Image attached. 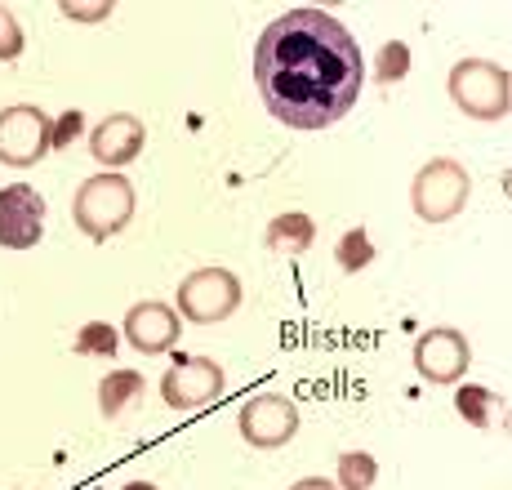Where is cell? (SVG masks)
I'll use <instances>...</instances> for the list:
<instances>
[{"label": "cell", "mask_w": 512, "mask_h": 490, "mask_svg": "<svg viewBox=\"0 0 512 490\" xmlns=\"http://www.w3.org/2000/svg\"><path fill=\"white\" fill-rule=\"evenodd\" d=\"M254 85L290 130H330L357 107L366 58L348 27L326 9H290L254 45Z\"/></svg>", "instance_id": "cell-1"}, {"label": "cell", "mask_w": 512, "mask_h": 490, "mask_svg": "<svg viewBox=\"0 0 512 490\" xmlns=\"http://www.w3.org/2000/svg\"><path fill=\"white\" fill-rule=\"evenodd\" d=\"M72 219L90 241L116 237V232L134 219V183L125 179V174H116V170L85 179L81 188H76Z\"/></svg>", "instance_id": "cell-2"}, {"label": "cell", "mask_w": 512, "mask_h": 490, "mask_svg": "<svg viewBox=\"0 0 512 490\" xmlns=\"http://www.w3.org/2000/svg\"><path fill=\"white\" fill-rule=\"evenodd\" d=\"M455 107L472 121H504L512 112V81H508V67L486 63V58H464V63L450 67V81H446Z\"/></svg>", "instance_id": "cell-3"}, {"label": "cell", "mask_w": 512, "mask_h": 490, "mask_svg": "<svg viewBox=\"0 0 512 490\" xmlns=\"http://www.w3.org/2000/svg\"><path fill=\"white\" fill-rule=\"evenodd\" d=\"M468 192H472V179L464 165L450 161V156H437L410 183V205H415L423 223H450L468 205Z\"/></svg>", "instance_id": "cell-4"}, {"label": "cell", "mask_w": 512, "mask_h": 490, "mask_svg": "<svg viewBox=\"0 0 512 490\" xmlns=\"http://www.w3.org/2000/svg\"><path fill=\"white\" fill-rule=\"evenodd\" d=\"M236 308H241V281L228 268H196L179 286V317L192 326L228 321Z\"/></svg>", "instance_id": "cell-5"}, {"label": "cell", "mask_w": 512, "mask_h": 490, "mask_svg": "<svg viewBox=\"0 0 512 490\" xmlns=\"http://www.w3.org/2000/svg\"><path fill=\"white\" fill-rule=\"evenodd\" d=\"M54 147V121L32 103H14L0 112V165L27 170Z\"/></svg>", "instance_id": "cell-6"}, {"label": "cell", "mask_w": 512, "mask_h": 490, "mask_svg": "<svg viewBox=\"0 0 512 490\" xmlns=\"http://www.w3.org/2000/svg\"><path fill=\"white\" fill-rule=\"evenodd\" d=\"M299 433V406L281 392H259L241 406V437L254 450H281Z\"/></svg>", "instance_id": "cell-7"}, {"label": "cell", "mask_w": 512, "mask_h": 490, "mask_svg": "<svg viewBox=\"0 0 512 490\" xmlns=\"http://www.w3.org/2000/svg\"><path fill=\"white\" fill-rule=\"evenodd\" d=\"M223 392V366L214 357H179L161 379V397L170 410H201Z\"/></svg>", "instance_id": "cell-8"}, {"label": "cell", "mask_w": 512, "mask_h": 490, "mask_svg": "<svg viewBox=\"0 0 512 490\" xmlns=\"http://www.w3.org/2000/svg\"><path fill=\"white\" fill-rule=\"evenodd\" d=\"M468 366H472V343H468L464 330L437 326V330H428V335H419L415 370L428 379V384H459Z\"/></svg>", "instance_id": "cell-9"}, {"label": "cell", "mask_w": 512, "mask_h": 490, "mask_svg": "<svg viewBox=\"0 0 512 490\" xmlns=\"http://www.w3.org/2000/svg\"><path fill=\"white\" fill-rule=\"evenodd\" d=\"M45 232V196L32 183L0 188V245L5 250H32Z\"/></svg>", "instance_id": "cell-10"}, {"label": "cell", "mask_w": 512, "mask_h": 490, "mask_svg": "<svg viewBox=\"0 0 512 490\" xmlns=\"http://www.w3.org/2000/svg\"><path fill=\"white\" fill-rule=\"evenodd\" d=\"M143 143H147V125L139 121V116H130V112H112V116H103V121L94 125V134H90V152H94V161H98V165H107V170H121V165L139 161Z\"/></svg>", "instance_id": "cell-11"}, {"label": "cell", "mask_w": 512, "mask_h": 490, "mask_svg": "<svg viewBox=\"0 0 512 490\" xmlns=\"http://www.w3.org/2000/svg\"><path fill=\"white\" fill-rule=\"evenodd\" d=\"M125 339H130V348L147 352V357H156V352H170L174 343H179V312L170 308V303H134L130 312H125Z\"/></svg>", "instance_id": "cell-12"}, {"label": "cell", "mask_w": 512, "mask_h": 490, "mask_svg": "<svg viewBox=\"0 0 512 490\" xmlns=\"http://www.w3.org/2000/svg\"><path fill=\"white\" fill-rule=\"evenodd\" d=\"M312 241H317V223H312L308 214H299V210L277 214V219L268 223V250H272V254L299 259V254L312 250Z\"/></svg>", "instance_id": "cell-13"}, {"label": "cell", "mask_w": 512, "mask_h": 490, "mask_svg": "<svg viewBox=\"0 0 512 490\" xmlns=\"http://www.w3.org/2000/svg\"><path fill=\"white\" fill-rule=\"evenodd\" d=\"M455 410L459 419H468L472 428H504V415H508V401L499 397L495 388H481V384H464L455 392Z\"/></svg>", "instance_id": "cell-14"}, {"label": "cell", "mask_w": 512, "mask_h": 490, "mask_svg": "<svg viewBox=\"0 0 512 490\" xmlns=\"http://www.w3.org/2000/svg\"><path fill=\"white\" fill-rule=\"evenodd\" d=\"M139 397H143L139 370H112V375L98 384V410H103V419H121Z\"/></svg>", "instance_id": "cell-15"}, {"label": "cell", "mask_w": 512, "mask_h": 490, "mask_svg": "<svg viewBox=\"0 0 512 490\" xmlns=\"http://www.w3.org/2000/svg\"><path fill=\"white\" fill-rule=\"evenodd\" d=\"M334 263H339L343 272H352L357 277L361 268H370L374 263V241H370V232L366 228H348L339 237V245H334Z\"/></svg>", "instance_id": "cell-16"}, {"label": "cell", "mask_w": 512, "mask_h": 490, "mask_svg": "<svg viewBox=\"0 0 512 490\" xmlns=\"http://www.w3.org/2000/svg\"><path fill=\"white\" fill-rule=\"evenodd\" d=\"M379 477V459L366 450H343L339 455V490H370Z\"/></svg>", "instance_id": "cell-17"}, {"label": "cell", "mask_w": 512, "mask_h": 490, "mask_svg": "<svg viewBox=\"0 0 512 490\" xmlns=\"http://www.w3.org/2000/svg\"><path fill=\"white\" fill-rule=\"evenodd\" d=\"M76 352L85 357H112L116 352V330L107 321H90V326L76 330Z\"/></svg>", "instance_id": "cell-18"}, {"label": "cell", "mask_w": 512, "mask_h": 490, "mask_svg": "<svg viewBox=\"0 0 512 490\" xmlns=\"http://www.w3.org/2000/svg\"><path fill=\"white\" fill-rule=\"evenodd\" d=\"M406 72H410V45L406 41H388L379 49V81L392 85V81H401Z\"/></svg>", "instance_id": "cell-19"}, {"label": "cell", "mask_w": 512, "mask_h": 490, "mask_svg": "<svg viewBox=\"0 0 512 490\" xmlns=\"http://www.w3.org/2000/svg\"><path fill=\"white\" fill-rule=\"evenodd\" d=\"M23 27H18V18H14V9L9 5H0V63H14L18 54H23Z\"/></svg>", "instance_id": "cell-20"}, {"label": "cell", "mask_w": 512, "mask_h": 490, "mask_svg": "<svg viewBox=\"0 0 512 490\" xmlns=\"http://www.w3.org/2000/svg\"><path fill=\"white\" fill-rule=\"evenodd\" d=\"M81 130H85V116L76 112V107H72V112H63V116L54 121V147L76 143V139H81Z\"/></svg>", "instance_id": "cell-21"}, {"label": "cell", "mask_w": 512, "mask_h": 490, "mask_svg": "<svg viewBox=\"0 0 512 490\" xmlns=\"http://www.w3.org/2000/svg\"><path fill=\"white\" fill-rule=\"evenodd\" d=\"M107 14H112V0L107 5H76V0H67L63 5V18H72V23H103Z\"/></svg>", "instance_id": "cell-22"}, {"label": "cell", "mask_w": 512, "mask_h": 490, "mask_svg": "<svg viewBox=\"0 0 512 490\" xmlns=\"http://www.w3.org/2000/svg\"><path fill=\"white\" fill-rule=\"evenodd\" d=\"M290 490H339V486L326 482V477H303V482H294Z\"/></svg>", "instance_id": "cell-23"}, {"label": "cell", "mask_w": 512, "mask_h": 490, "mask_svg": "<svg viewBox=\"0 0 512 490\" xmlns=\"http://www.w3.org/2000/svg\"><path fill=\"white\" fill-rule=\"evenodd\" d=\"M121 490H161V486H152V482H130V486H121Z\"/></svg>", "instance_id": "cell-24"}]
</instances>
